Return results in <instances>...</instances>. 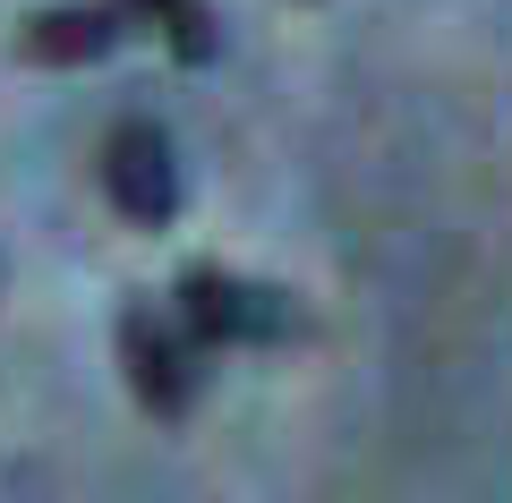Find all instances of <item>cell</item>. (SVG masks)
Listing matches in <instances>:
<instances>
[{
	"instance_id": "1",
	"label": "cell",
	"mask_w": 512,
	"mask_h": 503,
	"mask_svg": "<svg viewBox=\"0 0 512 503\" xmlns=\"http://www.w3.org/2000/svg\"><path fill=\"white\" fill-rule=\"evenodd\" d=\"M171 299H180V324L205 350H274V342L299 333V307L282 299V290L239 282V273H222V265H188Z\"/></svg>"
},
{
	"instance_id": "2",
	"label": "cell",
	"mask_w": 512,
	"mask_h": 503,
	"mask_svg": "<svg viewBox=\"0 0 512 503\" xmlns=\"http://www.w3.org/2000/svg\"><path fill=\"white\" fill-rule=\"evenodd\" d=\"M103 197L137 231H163L180 214V162H171V137L154 120H120L103 137Z\"/></svg>"
},
{
	"instance_id": "3",
	"label": "cell",
	"mask_w": 512,
	"mask_h": 503,
	"mask_svg": "<svg viewBox=\"0 0 512 503\" xmlns=\"http://www.w3.org/2000/svg\"><path fill=\"white\" fill-rule=\"evenodd\" d=\"M197 350H205L197 333H188V324L171 333V324L154 316L146 299L120 316V367H128V393L146 401L154 418H188V401H197Z\"/></svg>"
},
{
	"instance_id": "4",
	"label": "cell",
	"mask_w": 512,
	"mask_h": 503,
	"mask_svg": "<svg viewBox=\"0 0 512 503\" xmlns=\"http://www.w3.org/2000/svg\"><path fill=\"white\" fill-rule=\"evenodd\" d=\"M128 35V9H43V18L18 26V60L26 69H86V60H103L111 43Z\"/></svg>"
},
{
	"instance_id": "5",
	"label": "cell",
	"mask_w": 512,
	"mask_h": 503,
	"mask_svg": "<svg viewBox=\"0 0 512 503\" xmlns=\"http://www.w3.org/2000/svg\"><path fill=\"white\" fill-rule=\"evenodd\" d=\"M137 26H154V35L171 43V60H188V69H205V60L222 52V26L205 0H120Z\"/></svg>"
}]
</instances>
